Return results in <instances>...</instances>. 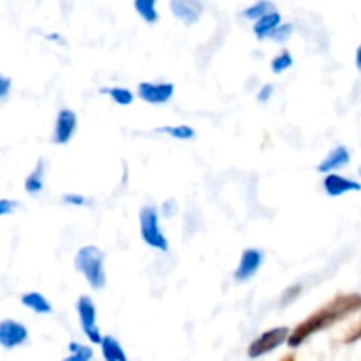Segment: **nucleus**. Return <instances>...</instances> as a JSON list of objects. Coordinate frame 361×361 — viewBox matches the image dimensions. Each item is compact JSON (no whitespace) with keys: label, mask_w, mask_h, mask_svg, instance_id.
<instances>
[{"label":"nucleus","mask_w":361,"mask_h":361,"mask_svg":"<svg viewBox=\"0 0 361 361\" xmlns=\"http://www.w3.org/2000/svg\"><path fill=\"white\" fill-rule=\"evenodd\" d=\"M361 309V295L351 293V295H338L334 300L323 305L321 309H317L316 312L310 314L305 321L298 324L295 330L291 331V337H289L288 345L289 348H300L305 341H309L312 335L319 334V331L328 330L334 324L341 323L345 317H349L351 314L358 312Z\"/></svg>","instance_id":"obj_1"},{"label":"nucleus","mask_w":361,"mask_h":361,"mask_svg":"<svg viewBox=\"0 0 361 361\" xmlns=\"http://www.w3.org/2000/svg\"><path fill=\"white\" fill-rule=\"evenodd\" d=\"M76 270L87 279L92 289L99 291L106 286V271H104V254L99 247L87 245L81 247L74 259Z\"/></svg>","instance_id":"obj_2"},{"label":"nucleus","mask_w":361,"mask_h":361,"mask_svg":"<svg viewBox=\"0 0 361 361\" xmlns=\"http://www.w3.org/2000/svg\"><path fill=\"white\" fill-rule=\"evenodd\" d=\"M140 233L143 242L148 247L161 252H168L169 242L162 233L161 224H159V212L155 207H143L140 212Z\"/></svg>","instance_id":"obj_3"},{"label":"nucleus","mask_w":361,"mask_h":361,"mask_svg":"<svg viewBox=\"0 0 361 361\" xmlns=\"http://www.w3.org/2000/svg\"><path fill=\"white\" fill-rule=\"evenodd\" d=\"M289 337H291V330H289L288 326L271 328V330L261 334L259 337H257L256 341L249 345V349H247V355H249V358H252V360L261 358V356L268 355V353H271V351H275L277 348H281L284 342L289 341Z\"/></svg>","instance_id":"obj_4"},{"label":"nucleus","mask_w":361,"mask_h":361,"mask_svg":"<svg viewBox=\"0 0 361 361\" xmlns=\"http://www.w3.org/2000/svg\"><path fill=\"white\" fill-rule=\"evenodd\" d=\"M78 317H80V324L83 334L87 335L88 341L92 344H102L104 337L101 335V330L97 326V309H95V303L90 296H81L78 300Z\"/></svg>","instance_id":"obj_5"},{"label":"nucleus","mask_w":361,"mask_h":361,"mask_svg":"<svg viewBox=\"0 0 361 361\" xmlns=\"http://www.w3.org/2000/svg\"><path fill=\"white\" fill-rule=\"evenodd\" d=\"M175 94V85L162 81V83H150L143 81L137 85V95L148 104H166Z\"/></svg>","instance_id":"obj_6"},{"label":"nucleus","mask_w":361,"mask_h":361,"mask_svg":"<svg viewBox=\"0 0 361 361\" xmlns=\"http://www.w3.org/2000/svg\"><path fill=\"white\" fill-rule=\"evenodd\" d=\"M78 129L76 113L69 108H63L59 111L55 122V130H53V143L66 145L73 140Z\"/></svg>","instance_id":"obj_7"},{"label":"nucleus","mask_w":361,"mask_h":361,"mask_svg":"<svg viewBox=\"0 0 361 361\" xmlns=\"http://www.w3.org/2000/svg\"><path fill=\"white\" fill-rule=\"evenodd\" d=\"M28 341V330L21 323L13 319H4L0 323V344L4 349H14Z\"/></svg>","instance_id":"obj_8"},{"label":"nucleus","mask_w":361,"mask_h":361,"mask_svg":"<svg viewBox=\"0 0 361 361\" xmlns=\"http://www.w3.org/2000/svg\"><path fill=\"white\" fill-rule=\"evenodd\" d=\"M263 252L259 249H245L240 259L238 268L235 271V279L238 282H247L259 271L261 264H263Z\"/></svg>","instance_id":"obj_9"},{"label":"nucleus","mask_w":361,"mask_h":361,"mask_svg":"<svg viewBox=\"0 0 361 361\" xmlns=\"http://www.w3.org/2000/svg\"><path fill=\"white\" fill-rule=\"evenodd\" d=\"M324 192L330 197H338L344 196L348 192H356V190H361V183L355 182V180H349L345 176L337 175V173H331L324 178L323 182Z\"/></svg>","instance_id":"obj_10"},{"label":"nucleus","mask_w":361,"mask_h":361,"mask_svg":"<svg viewBox=\"0 0 361 361\" xmlns=\"http://www.w3.org/2000/svg\"><path fill=\"white\" fill-rule=\"evenodd\" d=\"M171 11L183 23L192 25L200 20L201 13H203V4L194 2V0H173Z\"/></svg>","instance_id":"obj_11"},{"label":"nucleus","mask_w":361,"mask_h":361,"mask_svg":"<svg viewBox=\"0 0 361 361\" xmlns=\"http://www.w3.org/2000/svg\"><path fill=\"white\" fill-rule=\"evenodd\" d=\"M349 161H351L349 150L344 147V145H338V147H335L334 150H331L330 154L321 161V164L317 166V171L330 173L331 175V171H335V169H341L344 168V166H348Z\"/></svg>","instance_id":"obj_12"},{"label":"nucleus","mask_w":361,"mask_h":361,"mask_svg":"<svg viewBox=\"0 0 361 361\" xmlns=\"http://www.w3.org/2000/svg\"><path fill=\"white\" fill-rule=\"evenodd\" d=\"M281 25H282V16L277 13V11H274V13L267 14V16H263L261 20H257L256 23H254V34H256L257 39L271 37V34H274Z\"/></svg>","instance_id":"obj_13"},{"label":"nucleus","mask_w":361,"mask_h":361,"mask_svg":"<svg viewBox=\"0 0 361 361\" xmlns=\"http://www.w3.org/2000/svg\"><path fill=\"white\" fill-rule=\"evenodd\" d=\"M21 303H23L27 309L34 310L35 314H51V303L46 300L44 295L37 291H30V293H25L21 296Z\"/></svg>","instance_id":"obj_14"},{"label":"nucleus","mask_w":361,"mask_h":361,"mask_svg":"<svg viewBox=\"0 0 361 361\" xmlns=\"http://www.w3.org/2000/svg\"><path fill=\"white\" fill-rule=\"evenodd\" d=\"M101 349H102V358L104 361H129L127 360V355L126 351H123V348L120 345V342L116 341L115 337H104V341H102L101 344Z\"/></svg>","instance_id":"obj_15"},{"label":"nucleus","mask_w":361,"mask_h":361,"mask_svg":"<svg viewBox=\"0 0 361 361\" xmlns=\"http://www.w3.org/2000/svg\"><path fill=\"white\" fill-rule=\"evenodd\" d=\"M42 189H44V161L39 159L35 169L25 180V190L28 194H39Z\"/></svg>","instance_id":"obj_16"},{"label":"nucleus","mask_w":361,"mask_h":361,"mask_svg":"<svg viewBox=\"0 0 361 361\" xmlns=\"http://www.w3.org/2000/svg\"><path fill=\"white\" fill-rule=\"evenodd\" d=\"M275 9V4L274 2H267V0H261V2H256L252 4V6H249L247 9L242 11V16L245 18V20H261L263 16H267V14L274 13Z\"/></svg>","instance_id":"obj_17"},{"label":"nucleus","mask_w":361,"mask_h":361,"mask_svg":"<svg viewBox=\"0 0 361 361\" xmlns=\"http://www.w3.org/2000/svg\"><path fill=\"white\" fill-rule=\"evenodd\" d=\"M134 9L137 11V14H140L147 23H157L159 21V11L155 0H136V2H134Z\"/></svg>","instance_id":"obj_18"},{"label":"nucleus","mask_w":361,"mask_h":361,"mask_svg":"<svg viewBox=\"0 0 361 361\" xmlns=\"http://www.w3.org/2000/svg\"><path fill=\"white\" fill-rule=\"evenodd\" d=\"M157 133L169 134V136L180 141H189L192 140V137H196V130L189 126H164V127H159Z\"/></svg>","instance_id":"obj_19"},{"label":"nucleus","mask_w":361,"mask_h":361,"mask_svg":"<svg viewBox=\"0 0 361 361\" xmlns=\"http://www.w3.org/2000/svg\"><path fill=\"white\" fill-rule=\"evenodd\" d=\"M102 94H108L109 97L113 99V101L116 102V104L120 106H129L133 104L134 101V94L130 90H127V88H122V87H113V88H102Z\"/></svg>","instance_id":"obj_20"},{"label":"nucleus","mask_w":361,"mask_h":361,"mask_svg":"<svg viewBox=\"0 0 361 361\" xmlns=\"http://www.w3.org/2000/svg\"><path fill=\"white\" fill-rule=\"evenodd\" d=\"M69 351L71 355L67 358H63L62 361H92L94 358V351L88 345H81L78 342H71L69 344Z\"/></svg>","instance_id":"obj_21"},{"label":"nucleus","mask_w":361,"mask_h":361,"mask_svg":"<svg viewBox=\"0 0 361 361\" xmlns=\"http://www.w3.org/2000/svg\"><path fill=\"white\" fill-rule=\"evenodd\" d=\"M291 66H293V56L288 49H284L282 53H279V55L271 60V71H274L275 74L284 73V71H288Z\"/></svg>","instance_id":"obj_22"},{"label":"nucleus","mask_w":361,"mask_h":361,"mask_svg":"<svg viewBox=\"0 0 361 361\" xmlns=\"http://www.w3.org/2000/svg\"><path fill=\"white\" fill-rule=\"evenodd\" d=\"M293 30H295L293 23H282L281 27L271 34V39H275L277 42H286L293 35Z\"/></svg>","instance_id":"obj_23"},{"label":"nucleus","mask_w":361,"mask_h":361,"mask_svg":"<svg viewBox=\"0 0 361 361\" xmlns=\"http://www.w3.org/2000/svg\"><path fill=\"white\" fill-rule=\"evenodd\" d=\"M300 293H302V286H291V288L288 289V291L284 293V296H282V300H281V303L282 305H289V303L293 302V300H296L298 298V295Z\"/></svg>","instance_id":"obj_24"},{"label":"nucleus","mask_w":361,"mask_h":361,"mask_svg":"<svg viewBox=\"0 0 361 361\" xmlns=\"http://www.w3.org/2000/svg\"><path fill=\"white\" fill-rule=\"evenodd\" d=\"M360 338H361V319L348 331V334H345L344 344H353V342H358Z\"/></svg>","instance_id":"obj_25"},{"label":"nucleus","mask_w":361,"mask_h":361,"mask_svg":"<svg viewBox=\"0 0 361 361\" xmlns=\"http://www.w3.org/2000/svg\"><path fill=\"white\" fill-rule=\"evenodd\" d=\"M271 95H274V85H263L259 94H257V101H259L261 104H264V102L270 101Z\"/></svg>","instance_id":"obj_26"},{"label":"nucleus","mask_w":361,"mask_h":361,"mask_svg":"<svg viewBox=\"0 0 361 361\" xmlns=\"http://www.w3.org/2000/svg\"><path fill=\"white\" fill-rule=\"evenodd\" d=\"M62 200H63V203L76 204V207H83V204H87V200H85V196H80V194H66Z\"/></svg>","instance_id":"obj_27"},{"label":"nucleus","mask_w":361,"mask_h":361,"mask_svg":"<svg viewBox=\"0 0 361 361\" xmlns=\"http://www.w3.org/2000/svg\"><path fill=\"white\" fill-rule=\"evenodd\" d=\"M11 85H13V81H11L9 76H0V97L7 99V95H9V90H11Z\"/></svg>","instance_id":"obj_28"},{"label":"nucleus","mask_w":361,"mask_h":361,"mask_svg":"<svg viewBox=\"0 0 361 361\" xmlns=\"http://www.w3.org/2000/svg\"><path fill=\"white\" fill-rule=\"evenodd\" d=\"M18 207L16 201H11V200H0V215H7L11 214V212H14V208Z\"/></svg>","instance_id":"obj_29"},{"label":"nucleus","mask_w":361,"mask_h":361,"mask_svg":"<svg viewBox=\"0 0 361 361\" xmlns=\"http://www.w3.org/2000/svg\"><path fill=\"white\" fill-rule=\"evenodd\" d=\"M356 67L361 71V46L358 48V51H356Z\"/></svg>","instance_id":"obj_30"},{"label":"nucleus","mask_w":361,"mask_h":361,"mask_svg":"<svg viewBox=\"0 0 361 361\" xmlns=\"http://www.w3.org/2000/svg\"><path fill=\"white\" fill-rule=\"evenodd\" d=\"M281 361H296V358L293 355H288V356H284Z\"/></svg>","instance_id":"obj_31"}]
</instances>
